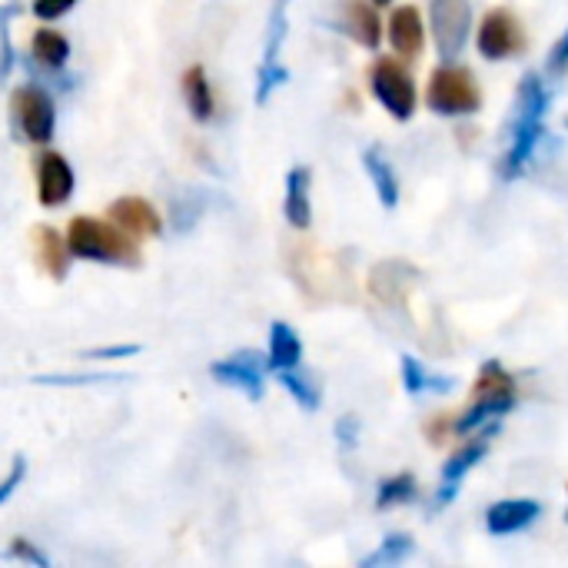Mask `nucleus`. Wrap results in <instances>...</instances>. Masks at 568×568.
Returning <instances> with one entry per match:
<instances>
[{"label":"nucleus","mask_w":568,"mask_h":568,"mask_svg":"<svg viewBox=\"0 0 568 568\" xmlns=\"http://www.w3.org/2000/svg\"><path fill=\"white\" fill-rule=\"evenodd\" d=\"M549 103H552V97H549L542 77L526 73L523 83H519V113H516V123H513V140H509V150H506L503 163H499L503 180H516L526 170V163L532 160L536 146L546 136Z\"/></svg>","instance_id":"f257e3e1"},{"label":"nucleus","mask_w":568,"mask_h":568,"mask_svg":"<svg viewBox=\"0 0 568 568\" xmlns=\"http://www.w3.org/2000/svg\"><path fill=\"white\" fill-rule=\"evenodd\" d=\"M67 246L77 260L113 263V266H140V243L123 233L116 223L97 216H73L67 226Z\"/></svg>","instance_id":"f03ea898"},{"label":"nucleus","mask_w":568,"mask_h":568,"mask_svg":"<svg viewBox=\"0 0 568 568\" xmlns=\"http://www.w3.org/2000/svg\"><path fill=\"white\" fill-rule=\"evenodd\" d=\"M426 106L439 116H473L483 106V93L476 77L466 67L446 63L429 77Z\"/></svg>","instance_id":"7ed1b4c3"},{"label":"nucleus","mask_w":568,"mask_h":568,"mask_svg":"<svg viewBox=\"0 0 568 568\" xmlns=\"http://www.w3.org/2000/svg\"><path fill=\"white\" fill-rule=\"evenodd\" d=\"M479 393H483V396H479V399L459 416V423H456V433H459V436L476 433V429H483L486 423H493V419H499V416H506V413L516 409L513 379L503 373L499 363H486V366H483Z\"/></svg>","instance_id":"20e7f679"},{"label":"nucleus","mask_w":568,"mask_h":568,"mask_svg":"<svg viewBox=\"0 0 568 568\" xmlns=\"http://www.w3.org/2000/svg\"><path fill=\"white\" fill-rule=\"evenodd\" d=\"M10 116H13V126L33 146H47L53 140L57 110H53V100H50V93L43 87H37V83L17 87L13 97H10Z\"/></svg>","instance_id":"39448f33"},{"label":"nucleus","mask_w":568,"mask_h":568,"mask_svg":"<svg viewBox=\"0 0 568 568\" xmlns=\"http://www.w3.org/2000/svg\"><path fill=\"white\" fill-rule=\"evenodd\" d=\"M433 40L446 63H456L466 50L469 27H473V0H433L429 7Z\"/></svg>","instance_id":"423d86ee"},{"label":"nucleus","mask_w":568,"mask_h":568,"mask_svg":"<svg viewBox=\"0 0 568 568\" xmlns=\"http://www.w3.org/2000/svg\"><path fill=\"white\" fill-rule=\"evenodd\" d=\"M369 87L373 97L403 123L416 113V83L409 77V70L399 60H376L373 73H369Z\"/></svg>","instance_id":"0eeeda50"},{"label":"nucleus","mask_w":568,"mask_h":568,"mask_svg":"<svg viewBox=\"0 0 568 568\" xmlns=\"http://www.w3.org/2000/svg\"><path fill=\"white\" fill-rule=\"evenodd\" d=\"M286 7L290 0H273V13L266 23V47H263V63H260V77H256V103H266L273 97L276 87H283L290 80V70L280 63V50L286 43Z\"/></svg>","instance_id":"6e6552de"},{"label":"nucleus","mask_w":568,"mask_h":568,"mask_svg":"<svg viewBox=\"0 0 568 568\" xmlns=\"http://www.w3.org/2000/svg\"><path fill=\"white\" fill-rule=\"evenodd\" d=\"M266 356H260L256 349H243V353H233L230 359H220L210 366V376L220 383V386H230V389H240L246 393L253 403L263 399V389H266Z\"/></svg>","instance_id":"1a4fd4ad"},{"label":"nucleus","mask_w":568,"mask_h":568,"mask_svg":"<svg viewBox=\"0 0 568 568\" xmlns=\"http://www.w3.org/2000/svg\"><path fill=\"white\" fill-rule=\"evenodd\" d=\"M476 43H479V53L486 60H493V63L509 60L523 50V27L509 10H489L483 27H479Z\"/></svg>","instance_id":"9d476101"},{"label":"nucleus","mask_w":568,"mask_h":568,"mask_svg":"<svg viewBox=\"0 0 568 568\" xmlns=\"http://www.w3.org/2000/svg\"><path fill=\"white\" fill-rule=\"evenodd\" d=\"M70 193H73V170H70L67 156H60L53 150L40 153V160H37V200H40V206L57 210L70 200Z\"/></svg>","instance_id":"9b49d317"},{"label":"nucleus","mask_w":568,"mask_h":568,"mask_svg":"<svg viewBox=\"0 0 568 568\" xmlns=\"http://www.w3.org/2000/svg\"><path fill=\"white\" fill-rule=\"evenodd\" d=\"M106 220L116 223L123 233H130L133 240L143 236H160L163 233V220L153 210V203H146L143 196H120L116 203H110Z\"/></svg>","instance_id":"f8f14e48"},{"label":"nucleus","mask_w":568,"mask_h":568,"mask_svg":"<svg viewBox=\"0 0 568 568\" xmlns=\"http://www.w3.org/2000/svg\"><path fill=\"white\" fill-rule=\"evenodd\" d=\"M499 429L493 426V429H486V436L483 439H476V443H469L463 453H456L446 466H443V486H439V493H436V506L443 509V506H449L453 499H456V493H459V483L486 459V453H489V439L496 436Z\"/></svg>","instance_id":"ddd939ff"},{"label":"nucleus","mask_w":568,"mask_h":568,"mask_svg":"<svg viewBox=\"0 0 568 568\" xmlns=\"http://www.w3.org/2000/svg\"><path fill=\"white\" fill-rule=\"evenodd\" d=\"M539 513H542V506L536 499H506L486 513V529L493 536H513V532L529 529L539 519Z\"/></svg>","instance_id":"4468645a"},{"label":"nucleus","mask_w":568,"mask_h":568,"mask_svg":"<svg viewBox=\"0 0 568 568\" xmlns=\"http://www.w3.org/2000/svg\"><path fill=\"white\" fill-rule=\"evenodd\" d=\"M310 186H313V173L310 166H293L286 173V200H283V216L290 226L306 230L313 223V203H310Z\"/></svg>","instance_id":"2eb2a0df"},{"label":"nucleus","mask_w":568,"mask_h":568,"mask_svg":"<svg viewBox=\"0 0 568 568\" xmlns=\"http://www.w3.org/2000/svg\"><path fill=\"white\" fill-rule=\"evenodd\" d=\"M389 43L399 57H419L426 43V27L416 7H396L389 17Z\"/></svg>","instance_id":"dca6fc26"},{"label":"nucleus","mask_w":568,"mask_h":568,"mask_svg":"<svg viewBox=\"0 0 568 568\" xmlns=\"http://www.w3.org/2000/svg\"><path fill=\"white\" fill-rule=\"evenodd\" d=\"M33 253H37L40 270L50 280H63L67 276V270H70V246H67V240L53 226H37L33 230Z\"/></svg>","instance_id":"f3484780"},{"label":"nucleus","mask_w":568,"mask_h":568,"mask_svg":"<svg viewBox=\"0 0 568 568\" xmlns=\"http://www.w3.org/2000/svg\"><path fill=\"white\" fill-rule=\"evenodd\" d=\"M343 27L366 50H376L383 43V23H379V13L373 10V3L346 0V7H343Z\"/></svg>","instance_id":"a211bd4d"},{"label":"nucleus","mask_w":568,"mask_h":568,"mask_svg":"<svg viewBox=\"0 0 568 568\" xmlns=\"http://www.w3.org/2000/svg\"><path fill=\"white\" fill-rule=\"evenodd\" d=\"M180 87H183V100H186V110L193 113V120H196V123H206V120L216 113V100H213V87H210L206 70H203L200 63H193V67L183 73Z\"/></svg>","instance_id":"6ab92c4d"},{"label":"nucleus","mask_w":568,"mask_h":568,"mask_svg":"<svg viewBox=\"0 0 568 568\" xmlns=\"http://www.w3.org/2000/svg\"><path fill=\"white\" fill-rule=\"evenodd\" d=\"M300 359H303V343H300L296 329L276 320L270 326V353H266L270 369H276V373L280 369H296Z\"/></svg>","instance_id":"aec40b11"},{"label":"nucleus","mask_w":568,"mask_h":568,"mask_svg":"<svg viewBox=\"0 0 568 568\" xmlns=\"http://www.w3.org/2000/svg\"><path fill=\"white\" fill-rule=\"evenodd\" d=\"M363 166H366V173H369V180H373V186H376L379 203H383L386 210H393V206L399 203V180H396L389 160L383 156V150H379V146H369V150L363 153Z\"/></svg>","instance_id":"412c9836"},{"label":"nucleus","mask_w":568,"mask_h":568,"mask_svg":"<svg viewBox=\"0 0 568 568\" xmlns=\"http://www.w3.org/2000/svg\"><path fill=\"white\" fill-rule=\"evenodd\" d=\"M30 53H33V60H37L40 67H47V70H60V67L70 60V43H67V37H63L60 30H53V27H40V30H33Z\"/></svg>","instance_id":"4be33fe9"},{"label":"nucleus","mask_w":568,"mask_h":568,"mask_svg":"<svg viewBox=\"0 0 568 568\" xmlns=\"http://www.w3.org/2000/svg\"><path fill=\"white\" fill-rule=\"evenodd\" d=\"M413 552H416L413 539H409V536H403V532H393V536H386V539L379 542V549H376L373 556H366V559H363V568L399 566V562H406Z\"/></svg>","instance_id":"5701e85b"},{"label":"nucleus","mask_w":568,"mask_h":568,"mask_svg":"<svg viewBox=\"0 0 568 568\" xmlns=\"http://www.w3.org/2000/svg\"><path fill=\"white\" fill-rule=\"evenodd\" d=\"M280 386L306 409V413H316L320 409V403H323V393H320V386L310 379V376H303V373H296V369H280Z\"/></svg>","instance_id":"b1692460"},{"label":"nucleus","mask_w":568,"mask_h":568,"mask_svg":"<svg viewBox=\"0 0 568 568\" xmlns=\"http://www.w3.org/2000/svg\"><path fill=\"white\" fill-rule=\"evenodd\" d=\"M416 499V479L409 473H399L393 479H383L379 483V493H376V509H393V506H406Z\"/></svg>","instance_id":"393cba45"},{"label":"nucleus","mask_w":568,"mask_h":568,"mask_svg":"<svg viewBox=\"0 0 568 568\" xmlns=\"http://www.w3.org/2000/svg\"><path fill=\"white\" fill-rule=\"evenodd\" d=\"M399 366H403V386H406L409 396H419V393L429 389V373L423 369V363L416 356H403Z\"/></svg>","instance_id":"a878e982"},{"label":"nucleus","mask_w":568,"mask_h":568,"mask_svg":"<svg viewBox=\"0 0 568 568\" xmlns=\"http://www.w3.org/2000/svg\"><path fill=\"white\" fill-rule=\"evenodd\" d=\"M10 559H17V562H30V566H37V568H47V556H43L33 542H27V539H13V542H10Z\"/></svg>","instance_id":"bb28decb"},{"label":"nucleus","mask_w":568,"mask_h":568,"mask_svg":"<svg viewBox=\"0 0 568 568\" xmlns=\"http://www.w3.org/2000/svg\"><path fill=\"white\" fill-rule=\"evenodd\" d=\"M23 479H27V463L17 456V459L10 463V473H7V479L0 483V506H3V503H7V499H10V496L20 489V486H23Z\"/></svg>","instance_id":"cd10ccee"},{"label":"nucleus","mask_w":568,"mask_h":568,"mask_svg":"<svg viewBox=\"0 0 568 568\" xmlns=\"http://www.w3.org/2000/svg\"><path fill=\"white\" fill-rule=\"evenodd\" d=\"M73 3H77V0H33V13H37L40 20H57V17H63Z\"/></svg>","instance_id":"c85d7f7f"},{"label":"nucleus","mask_w":568,"mask_h":568,"mask_svg":"<svg viewBox=\"0 0 568 568\" xmlns=\"http://www.w3.org/2000/svg\"><path fill=\"white\" fill-rule=\"evenodd\" d=\"M336 439H339V446L353 449V446L359 443V419H356V416H343V419L336 423Z\"/></svg>","instance_id":"c756f323"},{"label":"nucleus","mask_w":568,"mask_h":568,"mask_svg":"<svg viewBox=\"0 0 568 568\" xmlns=\"http://www.w3.org/2000/svg\"><path fill=\"white\" fill-rule=\"evenodd\" d=\"M549 70L552 73H566L568 70V27L566 33L559 37V43L552 47V53H549Z\"/></svg>","instance_id":"7c9ffc66"},{"label":"nucleus","mask_w":568,"mask_h":568,"mask_svg":"<svg viewBox=\"0 0 568 568\" xmlns=\"http://www.w3.org/2000/svg\"><path fill=\"white\" fill-rule=\"evenodd\" d=\"M140 353V346L133 343H126V346H106V349H93V353H87V359H120V356H136Z\"/></svg>","instance_id":"2f4dec72"},{"label":"nucleus","mask_w":568,"mask_h":568,"mask_svg":"<svg viewBox=\"0 0 568 568\" xmlns=\"http://www.w3.org/2000/svg\"><path fill=\"white\" fill-rule=\"evenodd\" d=\"M10 57H13V50H10V37H7V30H0V80L10 73Z\"/></svg>","instance_id":"473e14b6"},{"label":"nucleus","mask_w":568,"mask_h":568,"mask_svg":"<svg viewBox=\"0 0 568 568\" xmlns=\"http://www.w3.org/2000/svg\"><path fill=\"white\" fill-rule=\"evenodd\" d=\"M373 3H376V7H386V3H389V0H373Z\"/></svg>","instance_id":"72a5a7b5"},{"label":"nucleus","mask_w":568,"mask_h":568,"mask_svg":"<svg viewBox=\"0 0 568 568\" xmlns=\"http://www.w3.org/2000/svg\"><path fill=\"white\" fill-rule=\"evenodd\" d=\"M566 519H568V509H566Z\"/></svg>","instance_id":"f704fd0d"},{"label":"nucleus","mask_w":568,"mask_h":568,"mask_svg":"<svg viewBox=\"0 0 568 568\" xmlns=\"http://www.w3.org/2000/svg\"><path fill=\"white\" fill-rule=\"evenodd\" d=\"M566 123H568V120H566Z\"/></svg>","instance_id":"c9c22d12"}]
</instances>
